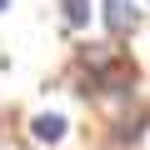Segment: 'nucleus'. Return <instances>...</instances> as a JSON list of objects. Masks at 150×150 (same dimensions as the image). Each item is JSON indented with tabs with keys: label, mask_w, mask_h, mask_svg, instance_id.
Wrapping results in <instances>:
<instances>
[{
	"label": "nucleus",
	"mask_w": 150,
	"mask_h": 150,
	"mask_svg": "<svg viewBox=\"0 0 150 150\" xmlns=\"http://www.w3.org/2000/svg\"><path fill=\"white\" fill-rule=\"evenodd\" d=\"M105 25L115 35H130L140 25V10H135V0H105Z\"/></svg>",
	"instance_id": "f257e3e1"
},
{
	"label": "nucleus",
	"mask_w": 150,
	"mask_h": 150,
	"mask_svg": "<svg viewBox=\"0 0 150 150\" xmlns=\"http://www.w3.org/2000/svg\"><path fill=\"white\" fill-rule=\"evenodd\" d=\"M30 130H35L40 145H60V140H65V115H55V110H50V115H35Z\"/></svg>",
	"instance_id": "f03ea898"
},
{
	"label": "nucleus",
	"mask_w": 150,
	"mask_h": 150,
	"mask_svg": "<svg viewBox=\"0 0 150 150\" xmlns=\"http://www.w3.org/2000/svg\"><path fill=\"white\" fill-rule=\"evenodd\" d=\"M65 20L70 25H85L90 20V0H65Z\"/></svg>",
	"instance_id": "7ed1b4c3"
},
{
	"label": "nucleus",
	"mask_w": 150,
	"mask_h": 150,
	"mask_svg": "<svg viewBox=\"0 0 150 150\" xmlns=\"http://www.w3.org/2000/svg\"><path fill=\"white\" fill-rule=\"evenodd\" d=\"M5 5H10V0H0V10H5Z\"/></svg>",
	"instance_id": "20e7f679"
}]
</instances>
